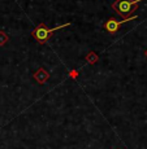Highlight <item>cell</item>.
Listing matches in <instances>:
<instances>
[{
  "label": "cell",
  "instance_id": "6da1fadb",
  "mask_svg": "<svg viewBox=\"0 0 147 149\" xmlns=\"http://www.w3.org/2000/svg\"><path fill=\"white\" fill-rule=\"evenodd\" d=\"M143 0H116L112 4V9L116 10L121 18H129V17L134 16V12L137 10L139 3Z\"/></svg>",
  "mask_w": 147,
  "mask_h": 149
},
{
  "label": "cell",
  "instance_id": "7a4b0ae2",
  "mask_svg": "<svg viewBox=\"0 0 147 149\" xmlns=\"http://www.w3.org/2000/svg\"><path fill=\"white\" fill-rule=\"evenodd\" d=\"M67 26H70V24H63V25H59V26H56L53 29H48L46 24H39L38 26L31 31V35H33V38L35 39L37 42L46 43V42H48V39H50L56 31L61 30V29H64Z\"/></svg>",
  "mask_w": 147,
  "mask_h": 149
},
{
  "label": "cell",
  "instance_id": "3957f363",
  "mask_svg": "<svg viewBox=\"0 0 147 149\" xmlns=\"http://www.w3.org/2000/svg\"><path fill=\"white\" fill-rule=\"evenodd\" d=\"M135 18H138V16H135V14L132 17H129V18H122V19H120V21L116 18H108V21L104 24V29L109 34H115L120 30V27L122 26L124 24H126V22L132 21V19H135Z\"/></svg>",
  "mask_w": 147,
  "mask_h": 149
},
{
  "label": "cell",
  "instance_id": "277c9868",
  "mask_svg": "<svg viewBox=\"0 0 147 149\" xmlns=\"http://www.w3.org/2000/svg\"><path fill=\"white\" fill-rule=\"evenodd\" d=\"M48 73L46 70H43V69H39L38 71H37L35 73V75H34V78L37 79V81H38L39 83H44L46 81H47L48 79Z\"/></svg>",
  "mask_w": 147,
  "mask_h": 149
},
{
  "label": "cell",
  "instance_id": "5b68a950",
  "mask_svg": "<svg viewBox=\"0 0 147 149\" xmlns=\"http://www.w3.org/2000/svg\"><path fill=\"white\" fill-rule=\"evenodd\" d=\"M145 56L147 57V49H146V52H145Z\"/></svg>",
  "mask_w": 147,
  "mask_h": 149
}]
</instances>
